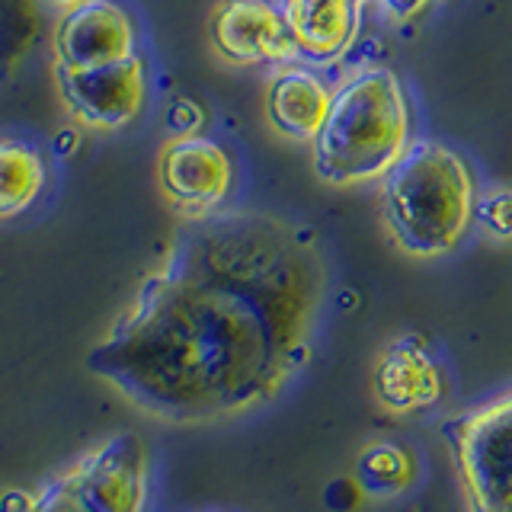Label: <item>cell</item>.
I'll use <instances>...</instances> for the list:
<instances>
[{"label":"cell","mask_w":512,"mask_h":512,"mask_svg":"<svg viewBox=\"0 0 512 512\" xmlns=\"http://www.w3.org/2000/svg\"><path fill=\"white\" fill-rule=\"evenodd\" d=\"M45 186V164L29 144L0 138V221L16 218Z\"/></svg>","instance_id":"obj_13"},{"label":"cell","mask_w":512,"mask_h":512,"mask_svg":"<svg viewBox=\"0 0 512 512\" xmlns=\"http://www.w3.org/2000/svg\"><path fill=\"white\" fill-rule=\"evenodd\" d=\"M52 48L58 68H100L135 58V26L112 0H84L64 10L55 26Z\"/></svg>","instance_id":"obj_8"},{"label":"cell","mask_w":512,"mask_h":512,"mask_svg":"<svg viewBox=\"0 0 512 512\" xmlns=\"http://www.w3.org/2000/svg\"><path fill=\"white\" fill-rule=\"evenodd\" d=\"M362 484L375 493H394L410 484V458L397 445H375L368 448L359 464Z\"/></svg>","instance_id":"obj_14"},{"label":"cell","mask_w":512,"mask_h":512,"mask_svg":"<svg viewBox=\"0 0 512 512\" xmlns=\"http://www.w3.org/2000/svg\"><path fill=\"white\" fill-rule=\"evenodd\" d=\"M160 189L183 215H208L231 192L234 167L218 141L202 135L173 138L160 151Z\"/></svg>","instance_id":"obj_7"},{"label":"cell","mask_w":512,"mask_h":512,"mask_svg":"<svg viewBox=\"0 0 512 512\" xmlns=\"http://www.w3.org/2000/svg\"><path fill=\"white\" fill-rule=\"evenodd\" d=\"M167 128L176 138H186V135H196L202 128V109L199 103L192 100H176L167 112Z\"/></svg>","instance_id":"obj_16"},{"label":"cell","mask_w":512,"mask_h":512,"mask_svg":"<svg viewBox=\"0 0 512 512\" xmlns=\"http://www.w3.org/2000/svg\"><path fill=\"white\" fill-rule=\"evenodd\" d=\"M148 445L119 432L36 493L32 512H144Z\"/></svg>","instance_id":"obj_4"},{"label":"cell","mask_w":512,"mask_h":512,"mask_svg":"<svg viewBox=\"0 0 512 512\" xmlns=\"http://www.w3.org/2000/svg\"><path fill=\"white\" fill-rule=\"evenodd\" d=\"M320 295L308 234L272 218L224 221L141 285L87 368L157 420H228L272 404L304 368Z\"/></svg>","instance_id":"obj_1"},{"label":"cell","mask_w":512,"mask_h":512,"mask_svg":"<svg viewBox=\"0 0 512 512\" xmlns=\"http://www.w3.org/2000/svg\"><path fill=\"white\" fill-rule=\"evenodd\" d=\"M212 45L234 64H285L301 52L285 16L269 0H224L212 16Z\"/></svg>","instance_id":"obj_9"},{"label":"cell","mask_w":512,"mask_h":512,"mask_svg":"<svg viewBox=\"0 0 512 512\" xmlns=\"http://www.w3.org/2000/svg\"><path fill=\"white\" fill-rule=\"evenodd\" d=\"M32 503H36V496L32 493L10 490L4 500H0V512H32Z\"/></svg>","instance_id":"obj_18"},{"label":"cell","mask_w":512,"mask_h":512,"mask_svg":"<svg viewBox=\"0 0 512 512\" xmlns=\"http://www.w3.org/2000/svg\"><path fill=\"white\" fill-rule=\"evenodd\" d=\"M362 4H368V0H362Z\"/></svg>","instance_id":"obj_20"},{"label":"cell","mask_w":512,"mask_h":512,"mask_svg":"<svg viewBox=\"0 0 512 512\" xmlns=\"http://www.w3.org/2000/svg\"><path fill=\"white\" fill-rule=\"evenodd\" d=\"M375 394L391 413H420L439 404L445 375L420 336H404L384 349L375 368Z\"/></svg>","instance_id":"obj_10"},{"label":"cell","mask_w":512,"mask_h":512,"mask_svg":"<svg viewBox=\"0 0 512 512\" xmlns=\"http://www.w3.org/2000/svg\"><path fill=\"white\" fill-rule=\"evenodd\" d=\"M333 103V93L317 74L304 68H285L272 77L266 90V116L272 128L288 138L314 141Z\"/></svg>","instance_id":"obj_12"},{"label":"cell","mask_w":512,"mask_h":512,"mask_svg":"<svg viewBox=\"0 0 512 512\" xmlns=\"http://www.w3.org/2000/svg\"><path fill=\"white\" fill-rule=\"evenodd\" d=\"M362 0H279L301 55L330 61L346 52L359 29Z\"/></svg>","instance_id":"obj_11"},{"label":"cell","mask_w":512,"mask_h":512,"mask_svg":"<svg viewBox=\"0 0 512 512\" xmlns=\"http://www.w3.org/2000/svg\"><path fill=\"white\" fill-rule=\"evenodd\" d=\"M471 512H512V391L445 423Z\"/></svg>","instance_id":"obj_5"},{"label":"cell","mask_w":512,"mask_h":512,"mask_svg":"<svg viewBox=\"0 0 512 512\" xmlns=\"http://www.w3.org/2000/svg\"><path fill=\"white\" fill-rule=\"evenodd\" d=\"M477 221L484 228L500 237V240H512V189L506 192H493V196H484L474 208Z\"/></svg>","instance_id":"obj_15"},{"label":"cell","mask_w":512,"mask_h":512,"mask_svg":"<svg viewBox=\"0 0 512 512\" xmlns=\"http://www.w3.org/2000/svg\"><path fill=\"white\" fill-rule=\"evenodd\" d=\"M468 164L445 144L416 141L384 176V218L394 240L413 256L452 253L474 221Z\"/></svg>","instance_id":"obj_3"},{"label":"cell","mask_w":512,"mask_h":512,"mask_svg":"<svg viewBox=\"0 0 512 512\" xmlns=\"http://www.w3.org/2000/svg\"><path fill=\"white\" fill-rule=\"evenodd\" d=\"M410 103L388 68H368L333 93L314 138V170L330 186H359L388 176L410 151Z\"/></svg>","instance_id":"obj_2"},{"label":"cell","mask_w":512,"mask_h":512,"mask_svg":"<svg viewBox=\"0 0 512 512\" xmlns=\"http://www.w3.org/2000/svg\"><path fill=\"white\" fill-rule=\"evenodd\" d=\"M144 61L125 58L100 68H58V93L71 116L96 128L112 132L132 122L144 106Z\"/></svg>","instance_id":"obj_6"},{"label":"cell","mask_w":512,"mask_h":512,"mask_svg":"<svg viewBox=\"0 0 512 512\" xmlns=\"http://www.w3.org/2000/svg\"><path fill=\"white\" fill-rule=\"evenodd\" d=\"M45 4H52V7H61V10H74V7H80L84 0H45Z\"/></svg>","instance_id":"obj_19"},{"label":"cell","mask_w":512,"mask_h":512,"mask_svg":"<svg viewBox=\"0 0 512 512\" xmlns=\"http://www.w3.org/2000/svg\"><path fill=\"white\" fill-rule=\"evenodd\" d=\"M375 4L391 16V20H410V16H420L432 0H375Z\"/></svg>","instance_id":"obj_17"}]
</instances>
